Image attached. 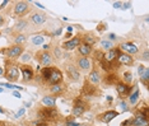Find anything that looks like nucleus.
Segmentation results:
<instances>
[{"label":"nucleus","instance_id":"5fc2aeb1","mask_svg":"<svg viewBox=\"0 0 149 126\" xmlns=\"http://www.w3.org/2000/svg\"><path fill=\"white\" fill-rule=\"evenodd\" d=\"M3 74H4V70H3V67L0 66V75H3Z\"/></svg>","mask_w":149,"mask_h":126},{"label":"nucleus","instance_id":"58836bf2","mask_svg":"<svg viewBox=\"0 0 149 126\" xmlns=\"http://www.w3.org/2000/svg\"><path fill=\"white\" fill-rule=\"evenodd\" d=\"M115 40H116V34H115V33H110V34H108V41H115Z\"/></svg>","mask_w":149,"mask_h":126},{"label":"nucleus","instance_id":"f3484780","mask_svg":"<svg viewBox=\"0 0 149 126\" xmlns=\"http://www.w3.org/2000/svg\"><path fill=\"white\" fill-rule=\"evenodd\" d=\"M41 116H42V119H55L57 116V112L54 108L46 107V110L41 111Z\"/></svg>","mask_w":149,"mask_h":126},{"label":"nucleus","instance_id":"9d476101","mask_svg":"<svg viewBox=\"0 0 149 126\" xmlns=\"http://www.w3.org/2000/svg\"><path fill=\"white\" fill-rule=\"evenodd\" d=\"M131 125L133 126H148V117H145V116L140 112V113H138V115L134 117Z\"/></svg>","mask_w":149,"mask_h":126},{"label":"nucleus","instance_id":"2f4dec72","mask_svg":"<svg viewBox=\"0 0 149 126\" xmlns=\"http://www.w3.org/2000/svg\"><path fill=\"white\" fill-rule=\"evenodd\" d=\"M124 80H125V84L129 85V83H131V80H133V74L130 71H126L124 74Z\"/></svg>","mask_w":149,"mask_h":126},{"label":"nucleus","instance_id":"4468645a","mask_svg":"<svg viewBox=\"0 0 149 126\" xmlns=\"http://www.w3.org/2000/svg\"><path fill=\"white\" fill-rule=\"evenodd\" d=\"M66 71H68V74H69V76L73 79V80H79V78H80V74H79V71H78V69H76V66L74 65H68V67H66Z\"/></svg>","mask_w":149,"mask_h":126},{"label":"nucleus","instance_id":"7c9ffc66","mask_svg":"<svg viewBox=\"0 0 149 126\" xmlns=\"http://www.w3.org/2000/svg\"><path fill=\"white\" fill-rule=\"evenodd\" d=\"M50 73H51V67H43L42 69V71H41V75H42V78L43 79H48V76H50Z\"/></svg>","mask_w":149,"mask_h":126},{"label":"nucleus","instance_id":"13d9d810","mask_svg":"<svg viewBox=\"0 0 149 126\" xmlns=\"http://www.w3.org/2000/svg\"><path fill=\"white\" fill-rule=\"evenodd\" d=\"M9 126H15V125H9Z\"/></svg>","mask_w":149,"mask_h":126},{"label":"nucleus","instance_id":"1a4fd4ad","mask_svg":"<svg viewBox=\"0 0 149 126\" xmlns=\"http://www.w3.org/2000/svg\"><path fill=\"white\" fill-rule=\"evenodd\" d=\"M116 60L121 64V65H131L133 61H134V60H133V56H130V55H127V54H125V52H118Z\"/></svg>","mask_w":149,"mask_h":126},{"label":"nucleus","instance_id":"79ce46f5","mask_svg":"<svg viewBox=\"0 0 149 126\" xmlns=\"http://www.w3.org/2000/svg\"><path fill=\"white\" fill-rule=\"evenodd\" d=\"M97 30H98V31H105V30H106V26H105V24H98Z\"/></svg>","mask_w":149,"mask_h":126},{"label":"nucleus","instance_id":"473e14b6","mask_svg":"<svg viewBox=\"0 0 149 126\" xmlns=\"http://www.w3.org/2000/svg\"><path fill=\"white\" fill-rule=\"evenodd\" d=\"M21 60H22L23 63H27V61H29V60H31V54H29V52L22 54V55H21Z\"/></svg>","mask_w":149,"mask_h":126},{"label":"nucleus","instance_id":"4d7b16f0","mask_svg":"<svg viewBox=\"0 0 149 126\" xmlns=\"http://www.w3.org/2000/svg\"><path fill=\"white\" fill-rule=\"evenodd\" d=\"M1 92H3V88H0V93H1Z\"/></svg>","mask_w":149,"mask_h":126},{"label":"nucleus","instance_id":"c9c22d12","mask_svg":"<svg viewBox=\"0 0 149 126\" xmlns=\"http://www.w3.org/2000/svg\"><path fill=\"white\" fill-rule=\"evenodd\" d=\"M120 107H121V111H127V104L125 102H120Z\"/></svg>","mask_w":149,"mask_h":126},{"label":"nucleus","instance_id":"ea45409f","mask_svg":"<svg viewBox=\"0 0 149 126\" xmlns=\"http://www.w3.org/2000/svg\"><path fill=\"white\" fill-rule=\"evenodd\" d=\"M55 56L59 59V57H61V51L59 50V49H55Z\"/></svg>","mask_w":149,"mask_h":126},{"label":"nucleus","instance_id":"9b49d317","mask_svg":"<svg viewBox=\"0 0 149 126\" xmlns=\"http://www.w3.org/2000/svg\"><path fill=\"white\" fill-rule=\"evenodd\" d=\"M84 111H85V104L82 101H76L74 107H73V115L74 116H80V115L84 113Z\"/></svg>","mask_w":149,"mask_h":126},{"label":"nucleus","instance_id":"a18cd8bd","mask_svg":"<svg viewBox=\"0 0 149 126\" xmlns=\"http://www.w3.org/2000/svg\"><path fill=\"white\" fill-rule=\"evenodd\" d=\"M144 69H145V67H144V66H143V65H140V66H139V67H138V73H139V74H142V71H143V70H144Z\"/></svg>","mask_w":149,"mask_h":126},{"label":"nucleus","instance_id":"dca6fc26","mask_svg":"<svg viewBox=\"0 0 149 126\" xmlns=\"http://www.w3.org/2000/svg\"><path fill=\"white\" fill-rule=\"evenodd\" d=\"M117 115H118V112H116V111H107L106 113H103V115L101 116V121L107 124V122L112 121L115 117H117Z\"/></svg>","mask_w":149,"mask_h":126},{"label":"nucleus","instance_id":"de8ad7c7","mask_svg":"<svg viewBox=\"0 0 149 126\" xmlns=\"http://www.w3.org/2000/svg\"><path fill=\"white\" fill-rule=\"evenodd\" d=\"M60 34H61V28H59L57 31L54 33V36H60Z\"/></svg>","mask_w":149,"mask_h":126},{"label":"nucleus","instance_id":"412c9836","mask_svg":"<svg viewBox=\"0 0 149 126\" xmlns=\"http://www.w3.org/2000/svg\"><path fill=\"white\" fill-rule=\"evenodd\" d=\"M116 91H117L118 94L126 95L129 93V91H130V87H129L127 84H125V83H118V84L116 85Z\"/></svg>","mask_w":149,"mask_h":126},{"label":"nucleus","instance_id":"2eb2a0df","mask_svg":"<svg viewBox=\"0 0 149 126\" xmlns=\"http://www.w3.org/2000/svg\"><path fill=\"white\" fill-rule=\"evenodd\" d=\"M22 76L26 82H29L33 79V70L29 66H22Z\"/></svg>","mask_w":149,"mask_h":126},{"label":"nucleus","instance_id":"8fccbe9b","mask_svg":"<svg viewBox=\"0 0 149 126\" xmlns=\"http://www.w3.org/2000/svg\"><path fill=\"white\" fill-rule=\"evenodd\" d=\"M43 50H45V51L50 50V45H43Z\"/></svg>","mask_w":149,"mask_h":126},{"label":"nucleus","instance_id":"49530a36","mask_svg":"<svg viewBox=\"0 0 149 126\" xmlns=\"http://www.w3.org/2000/svg\"><path fill=\"white\" fill-rule=\"evenodd\" d=\"M13 95H14V97H17V98H21V93H19V92H17V91H14V92H13Z\"/></svg>","mask_w":149,"mask_h":126},{"label":"nucleus","instance_id":"bf43d9fd","mask_svg":"<svg viewBox=\"0 0 149 126\" xmlns=\"http://www.w3.org/2000/svg\"><path fill=\"white\" fill-rule=\"evenodd\" d=\"M0 36H1V33H0Z\"/></svg>","mask_w":149,"mask_h":126},{"label":"nucleus","instance_id":"ddd939ff","mask_svg":"<svg viewBox=\"0 0 149 126\" xmlns=\"http://www.w3.org/2000/svg\"><path fill=\"white\" fill-rule=\"evenodd\" d=\"M80 45V40L78 38V37H75V38H72V40H69V41H66L63 46H64V49L65 50H74L75 47H78Z\"/></svg>","mask_w":149,"mask_h":126},{"label":"nucleus","instance_id":"7ed1b4c3","mask_svg":"<svg viewBox=\"0 0 149 126\" xmlns=\"http://www.w3.org/2000/svg\"><path fill=\"white\" fill-rule=\"evenodd\" d=\"M120 50H122L125 54H127V55H135V54H138L139 52V47L135 45V43H133V42H125V43H121L120 45Z\"/></svg>","mask_w":149,"mask_h":126},{"label":"nucleus","instance_id":"c756f323","mask_svg":"<svg viewBox=\"0 0 149 126\" xmlns=\"http://www.w3.org/2000/svg\"><path fill=\"white\" fill-rule=\"evenodd\" d=\"M0 87H6L8 89H18V91H23L22 87H18V85H14V84H10V83H0Z\"/></svg>","mask_w":149,"mask_h":126},{"label":"nucleus","instance_id":"603ef678","mask_svg":"<svg viewBox=\"0 0 149 126\" xmlns=\"http://www.w3.org/2000/svg\"><path fill=\"white\" fill-rule=\"evenodd\" d=\"M3 24H4V18H3V17L0 15V27H1Z\"/></svg>","mask_w":149,"mask_h":126},{"label":"nucleus","instance_id":"f704fd0d","mask_svg":"<svg viewBox=\"0 0 149 126\" xmlns=\"http://www.w3.org/2000/svg\"><path fill=\"white\" fill-rule=\"evenodd\" d=\"M115 80H116L115 75H107V78H106V82H110V83H113Z\"/></svg>","mask_w":149,"mask_h":126},{"label":"nucleus","instance_id":"393cba45","mask_svg":"<svg viewBox=\"0 0 149 126\" xmlns=\"http://www.w3.org/2000/svg\"><path fill=\"white\" fill-rule=\"evenodd\" d=\"M101 47L105 51H110V50L113 49V43H112L111 41H108V40H102L101 41Z\"/></svg>","mask_w":149,"mask_h":126},{"label":"nucleus","instance_id":"e433bc0d","mask_svg":"<svg viewBox=\"0 0 149 126\" xmlns=\"http://www.w3.org/2000/svg\"><path fill=\"white\" fill-rule=\"evenodd\" d=\"M148 50H145V51H144V54H143V56H142V59H143V60H144V61H148Z\"/></svg>","mask_w":149,"mask_h":126},{"label":"nucleus","instance_id":"37998d69","mask_svg":"<svg viewBox=\"0 0 149 126\" xmlns=\"http://www.w3.org/2000/svg\"><path fill=\"white\" fill-rule=\"evenodd\" d=\"M8 3H9V1H8V0H4V1H3V3H1V5H0V9H3V8H5V6H6V4H8Z\"/></svg>","mask_w":149,"mask_h":126},{"label":"nucleus","instance_id":"f257e3e1","mask_svg":"<svg viewBox=\"0 0 149 126\" xmlns=\"http://www.w3.org/2000/svg\"><path fill=\"white\" fill-rule=\"evenodd\" d=\"M5 78L9 80V82H17L19 79V75H21V71L19 69L15 66V65H12L9 64L6 66V70H5Z\"/></svg>","mask_w":149,"mask_h":126},{"label":"nucleus","instance_id":"09e8293b","mask_svg":"<svg viewBox=\"0 0 149 126\" xmlns=\"http://www.w3.org/2000/svg\"><path fill=\"white\" fill-rule=\"evenodd\" d=\"M66 31H68V33H72V32H73V27H72V26H69V27L66 28Z\"/></svg>","mask_w":149,"mask_h":126},{"label":"nucleus","instance_id":"72a5a7b5","mask_svg":"<svg viewBox=\"0 0 149 126\" xmlns=\"http://www.w3.org/2000/svg\"><path fill=\"white\" fill-rule=\"evenodd\" d=\"M24 113H26V108H21V110L15 113V116H14V117H17V119H18V117H22Z\"/></svg>","mask_w":149,"mask_h":126},{"label":"nucleus","instance_id":"4be33fe9","mask_svg":"<svg viewBox=\"0 0 149 126\" xmlns=\"http://www.w3.org/2000/svg\"><path fill=\"white\" fill-rule=\"evenodd\" d=\"M139 98H140V91H139L138 88H135L134 92L130 93V97H129V102H130V104H135V103L139 101Z\"/></svg>","mask_w":149,"mask_h":126},{"label":"nucleus","instance_id":"3c124183","mask_svg":"<svg viewBox=\"0 0 149 126\" xmlns=\"http://www.w3.org/2000/svg\"><path fill=\"white\" fill-rule=\"evenodd\" d=\"M106 99H107L108 102H112V101H113V98H112L111 95H107V97H106Z\"/></svg>","mask_w":149,"mask_h":126},{"label":"nucleus","instance_id":"a878e982","mask_svg":"<svg viewBox=\"0 0 149 126\" xmlns=\"http://www.w3.org/2000/svg\"><path fill=\"white\" fill-rule=\"evenodd\" d=\"M43 36H41V34H36V36H32V38H31V41H32V43L35 45V46H38V45H42L43 43Z\"/></svg>","mask_w":149,"mask_h":126},{"label":"nucleus","instance_id":"c85d7f7f","mask_svg":"<svg viewBox=\"0 0 149 126\" xmlns=\"http://www.w3.org/2000/svg\"><path fill=\"white\" fill-rule=\"evenodd\" d=\"M27 26H28L27 21H19V22L15 24V30H17V31H23V30L27 28Z\"/></svg>","mask_w":149,"mask_h":126},{"label":"nucleus","instance_id":"cd10ccee","mask_svg":"<svg viewBox=\"0 0 149 126\" xmlns=\"http://www.w3.org/2000/svg\"><path fill=\"white\" fill-rule=\"evenodd\" d=\"M50 91H51V93L54 95H56V94H59V93L63 92V87H61L60 84H54V85L50 88Z\"/></svg>","mask_w":149,"mask_h":126},{"label":"nucleus","instance_id":"aec40b11","mask_svg":"<svg viewBox=\"0 0 149 126\" xmlns=\"http://www.w3.org/2000/svg\"><path fill=\"white\" fill-rule=\"evenodd\" d=\"M88 79H89V82L93 83V84L100 83V82H101V74H100V71H97V70L91 71L89 75H88Z\"/></svg>","mask_w":149,"mask_h":126},{"label":"nucleus","instance_id":"4c0bfd02","mask_svg":"<svg viewBox=\"0 0 149 126\" xmlns=\"http://www.w3.org/2000/svg\"><path fill=\"white\" fill-rule=\"evenodd\" d=\"M66 126H79L78 122H74V121H72V120H69L68 122H66Z\"/></svg>","mask_w":149,"mask_h":126},{"label":"nucleus","instance_id":"0eeeda50","mask_svg":"<svg viewBox=\"0 0 149 126\" xmlns=\"http://www.w3.org/2000/svg\"><path fill=\"white\" fill-rule=\"evenodd\" d=\"M76 66H79V69L83 70V71H88L92 67V61L88 57H83L82 56V57H79L76 60Z\"/></svg>","mask_w":149,"mask_h":126},{"label":"nucleus","instance_id":"a19ab883","mask_svg":"<svg viewBox=\"0 0 149 126\" xmlns=\"http://www.w3.org/2000/svg\"><path fill=\"white\" fill-rule=\"evenodd\" d=\"M121 5H122V4H121L120 1H116V3L113 4V8H115V9H118V8H121Z\"/></svg>","mask_w":149,"mask_h":126},{"label":"nucleus","instance_id":"b1692460","mask_svg":"<svg viewBox=\"0 0 149 126\" xmlns=\"http://www.w3.org/2000/svg\"><path fill=\"white\" fill-rule=\"evenodd\" d=\"M139 75H140V80L145 84V87H148L149 85V83H148L149 82V69L145 67V69L142 71V74H139Z\"/></svg>","mask_w":149,"mask_h":126},{"label":"nucleus","instance_id":"423d86ee","mask_svg":"<svg viewBox=\"0 0 149 126\" xmlns=\"http://www.w3.org/2000/svg\"><path fill=\"white\" fill-rule=\"evenodd\" d=\"M28 9H29L28 3H26V1H18L15 4V6H14V13L17 15H23V14H26L28 12Z\"/></svg>","mask_w":149,"mask_h":126},{"label":"nucleus","instance_id":"6e6d98bb","mask_svg":"<svg viewBox=\"0 0 149 126\" xmlns=\"http://www.w3.org/2000/svg\"><path fill=\"white\" fill-rule=\"evenodd\" d=\"M4 112H5V111H4V110H3V108L0 107V113H4Z\"/></svg>","mask_w":149,"mask_h":126},{"label":"nucleus","instance_id":"f03ea898","mask_svg":"<svg viewBox=\"0 0 149 126\" xmlns=\"http://www.w3.org/2000/svg\"><path fill=\"white\" fill-rule=\"evenodd\" d=\"M61 80H63V73L56 67H51V73H50V76H48L47 82L54 85V84H59Z\"/></svg>","mask_w":149,"mask_h":126},{"label":"nucleus","instance_id":"a211bd4d","mask_svg":"<svg viewBox=\"0 0 149 126\" xmlns=\"http://www.w3.org/2000/svg\"><path fill=\"white\" fill-rule=\"evenodd\" d=\"M42 103L48 108H54L55 104H56V98L54 95H46V97L42 98Z\"/></svg>","mask_w":149,"mask_h":126},{"label":"nucleus","instance_id":"bb28decb","mask_svg":"<svg viewBox=\"0 0 149 126\" xmlns=\"http://www.w3.org/2000/svg\"><path fill=\"white\" fill-rule=\"evenodd\" d=\"M26 41H27V37H26L24 34H18V36L14 38V42H15L18 46H22Z\"/></svg>","mask_w":149,"mask_h":126},{"label":"nucleus","instance_id":"6ab92c4d","mask_svg":"<svg viewBox=\"0 0 149 126\" xmlns=\"http://www.w3.org/2000/svg\"><path fill=\"white\" fill-rule=\"evenodd\" d=\"M78 50H79V54H80L83 57H87V56L92 52V47L88 46V45H85V43H80V45L78 46Z\"/></svg>","mask_w":149,"mask_h":126},{"label":"nucleus","instance_id":"39448f33","mask_svg":"<svg viewBox=\"0 0 149 126\" xmlns=\"http://www.w3.org/2000/svg\"><path fill=\"white\" fill-rule=\"evenodd\" d=\"M22 54H23V46H18V45L10 47V49L6 51V56H8L9 59H17V57L21 56Z\"/></svg>","mask_w":149,"mask_h":126},{"label":"nucleus","instance_id":"6e6552de","mask_svg":"<svg viewBox=\"0 0 149 126\" xmlns=\"http://www.w3.org/2000/svg\"><path fill=\"white\" fill-rule=\"evenodd\" d=\"M118 52H120V51H118L117 49H112L110 51H107V52L103 55V60H102V61H105V63H107V64H112L115 60H116Z\"/></svg>","mask_w":149,"mask_h":126},{"label":"nucleus","instance_id":"20e7f679","mask_svg":"<svg viewBox=\"0 0 149 126\" xmlns=\"http://www.w3.org/2000/svg\"><path fill=\"white\" fill-rule=\"evenodd\" d=\"M37 60H39L41 65H43L45 67H48V65L52 64V55L48 54L47 51H42L37 54Z\"/></svg>","mask_w":149,"mask_h":126},{"label":"nucleus","instance_id":"5701e85b","mask_svg":"<svg viewBox=\"0 0 149 126\" xmlns=\"http://www.w3.org/2000/svg\"><path fill=\"white\" fill-rule=\"evenodd\" d=\"M83 41H84V43L85 45H88V46H93L96 42H97V40L94 38V36L93 34H91V33H88V34H85L84 37H83Z\"/></svg>","mask_w":149,"mask_h":126},{"label":"nucleus","instance_id":"864d4df0","mask_svg":"<svg viewBox=\"0 0 149 126\" xmlns=\"http://www.w3.org/2000/svg\"><path fill=\"white\" fill-rule=\"evenodd\" d=\"M36 5H37L38 8H41V9H45V6H43L42 4H39V3H36Z\"/></svg>","mask_w":149,"mask_h":126},{"label":"nucleus","instance_id":"f8f14e48","mask_svg":"<svg viewBox=\"0 0 149 126\" xmlns=\"http://www.w3.org/2000/svg\"><path fill=\"white\" fill-rule=\"evenodd\" d=\"M31 21H32L33 24L41 26V24H43L46 22V17H45V14H41V13H33L31 15Z\"/></svg>","mask_w":149,"mask_h":126},{"label":"nucleus","instance_id":"c03bdc74","mask_svg":"<svg viewBox=\"0 0 149 126\" xmlns=\"http://www.w3.org/2000/svg\"><path fill=\"white\" fill-rule=\"evenodd\" d=\"M130 6H131V4H130V3H125V4H124V6H122V8H124V9H129V8H130Z\"/></svg>","mask_w":149,"mask_h":126}]
</instances>
